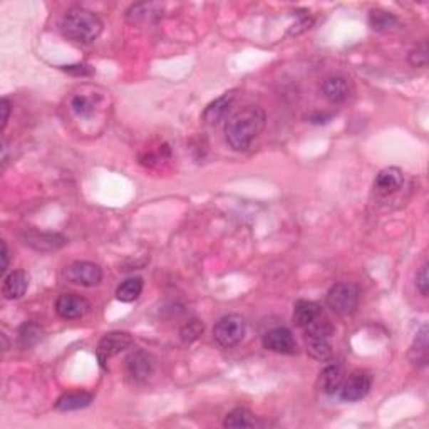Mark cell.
Wrapping results in <instances>:
<instances>
[{
	"mask_svg": "<svg viewBox=\"0 0 429 429\" xmlns=\"http://www.w3.org/2000/svg\"><path fill=\"white\" fill-rule=\"evenodd\" d=\"M265 111L259 106H247L233 114L225 125V138L235 151L249 150L252 141L264 131Z\"/></svg>",
	"mask_w": 429,
	"mask_h": 429,
	"instance_id": "cell-1",
	"label": "cell"
},
{
	"mask_svg": "<svg viewBox=\"0 0 429 429\" xmlns=\"http://www.w3.org/2000/svg\"><path fill=\"white\" fill-rule=\"evenodd\" d=\"M63 32L69 41L78 44H91L101 36L103 22L96 14L86 9H73L63 19Z\"/></svg>",
	"mask_w": 429,
	"mask_h": 429,
	"instance_id": "cell-2",
	"label": "cell"
},
{
	"mask_svg": "<svg viewBox=\"0 0 429 429\" xmlns=\"http://www.w3.org/2000/svg\"><path fill=\"white\" fill-rule=\"evenodd\" d=\"M305 344H307V352L319 361H326L332 356L331 337L334 334L332 324L327 321L326 316L314 322L312 326L304 329Z\"/></svg>",
	"mask_w": 429,
	"mask_h": 429,
	"instance_id": "cell-3",
	"label": "cell"
},
{
	"mask_svg": "<svg viewBox=\"0 0 429 429\" xmlns=\"http://www.w3.org/2000/svg\"><path fill=\"white\" fill-rule=\"evenodd\" d=\"M359 304V289L351 282L336 284L327 294V305L337 316H351Z\"/></svg>",
	"mask_w": 429,
	"mask_h": 429,
	"instance_id": "cell-4",
	"label": "cell"
},
{
	"mask_svg": "<svg viewBox=\"0 0 429 429\" xmlns=\"http://www.w3.org/2000/svg\"><path fill=\"white\" fill-rule=\"evenodd\" d=\"M243 336H245V321L237 314L222 317L213 327L214 341L223 347H235L240 344Z\"/></svg>",
	"mask_w": 429,
	"mask_h": 429,
	"instance_id": "cell-5",
	"label": "cell"
},
{
	"mask_svg": "<svg viewBox=\"0 0 429 429\" xmlns=\"http://www.w3.org/2000/svg\"><path fill=\"white\" fill-rule=\"evenodd\" d=\"M66 279L76 285L94 287V285L101 284L103 270L101 267L91 264V262H74L66 269Z\"/></svg>",
	"mask_w": 429,
	"mask_h": 429,
	"instance_id": "cell-6",
	"label": "cell"
},
{
	"mask_svg": "<svg viewBox=\"0 0 429 429\" xmlns=\"http://www.w3.org/2000/svg\"><path fill=\"white\" fill-rule=\"evenodd\" d=\"M131 344H133V337L128 332L106 334V336L99 341V346L96 351L99 364L104 367L111 357L118 356L119 352H123L125 349H128V347H131Z\"/></svg>",
	"mask_w": 429,
	"mask_h": 429,
	"instance_id": "cell-7",
	"label": "cell"
},
{
	"mask_svg": "<svg viewBox=\"0 0 429 429\" xmlns=\"http://www.w3.org/2000/svg\"><path fill=\"white\" fill-rule=\"evenodd\" d=\"M371 388H373V378L367 373L357 371V373H352L349 378L344 379V383H342L339 389V394L344 401L354 403L364 399L369 394Z\"/></svg>",
	"mask_w": 429,
	"mask_h": 429,
	"instance_id": "cell-8",
	"label": "cell"
},
{
	"mask_svg": "<svg viewBox=\"0 0 429 429\" xmlns=\"http://www.w3.org/2000/svg\"><path fill=\"white\" fill-rule=\"evenodd\" d=\"M264 347L267 351L277 352V354L292 356L297 352V342H295L292 332L285 327H275L264 336Z\"/></svg>",
	"mask_w": 429,
	"mask_h": 429,
	"instance_id": "cell-9",
	"label": "cell"
},
{
	"mask_svg": "<svg viewBox=\"0 0 429 429\" xmlns=\"http://www.w3.org/2000/svg\"><path fill=\"white\" fill-rule=\"evenodd\" d=\"M22 240L27 247L34 249L37 252H54L59 250L61 247H64L68 240L61 233H52V232H26L22 235Z\"/></svg>",
	"mask_w": 429,
	"mask_h": 429,
	"instance_id": "cell-10",
	"label": "cell"
},
{
	"mask_svg": "<svg viewBox=\"0 0 429 429\" xmlns=\"http://www.w3.org/2000/svg\"><path fill=\"white\" fill-rule=\"evenodd\" d=\"M91 305L88 300L76 294H63L56 300V312L66 321L84 317L89 312Z\"/></svg>",
	"mask_w": 429,
	"mask_h": 429,
	"instance_id": "cell-11",
	"label": "cell"
},
{
	"mask_svg": "<svg viewBox=\"0 0 429 429\" xmlns=\"http://www.w3.org/2000/svg\"><path fill=\"white\" fill-rule=\"evenodd\" d=\"M156 359L145 351H136L128 357V371L136 381H146L155 374Z\"/></svg>",
	"mask_w": 429,
	"mask_h": 429,
	"instance_id": "cell-12",
	"label": "cell"
},
{
	"mask_svg": "<svg viewBox=\"0 0 429 429\" xmlns=\"http://www.w3.org/2000/svg\"><path fill=\"white\" fill-rule=\"evenodd\" d=\"M404 183V175L399 168H384L383 171H379L378 176L374 180V192L379 195V197H389L398 192L399 188L403 187Z\"/></svg>",
	"mask_w": 429,
	"mask_h": 429,
	"instance_id": "cell-13",
	"label": "cell"
},
{
	"mask_svg": "<svg viewBox=\"0 0 429 429\" xmlns=\"http://www.w3.org/2000/svg\"><path fill=\"white\" fill-rule=\"evenodd\" d=\"M322 94L329 103L341 104L351 96V83L344 76H331L324 81Z\"/></svg>",
	"mask_w": 429,
	"mask_h": 429,
	"instance_id": "cell-14",
	"label": "cell"
},
{
	"mask_svg": "<svg viewBox=\"0 0 429 429\" xmlns=\"http://www.w3.org/2000/svg\"><path fill=\"white\" fill-rule=\"evenodd\" d=\"M321 317H324V312L319 304L311 302V300H299V302L295 304L294 322L295 326L302 329V331L309 326H312L314 322H317Z\"/></svg>",
	"mask_w": 429,
	"mask_h": 429,
	"instance_id": "cell-15",
	"label": "cell"
},
{
	"mask_svg": "<svg viewBox=\"0 0 429 429\" xmlns=\"http://www.w3.org/2000/svg\"><path fill=\"white\" fill-rule=\"evenodd\" d=\"M163 14V6L156 2H141L135 4L126 11V19L131 24H145L153 22L161 17Z\"/></svg>",
	"mask_w": 429,
	"mask_h": 429,
	"instance_id": "cell-16",
	"label": "cell"
},
{
	"mask_svg": "<svg viewBox=\"0 0 429 429\" xmlns=\"http://www.w3.org/2000/svg\"><path fill=\"white\" fill-rule=\"evenodd\" d=\"M235 91H230V93H225L223 96L214 99V101L208 104V108L205 109L203 121L207 123V125H217L218 121H222V119L227 116V113L230 111L232 104L235 101Z\"/></svg>",
	"mask_w": 429,
	"mask_h": 429,
	"instance_id": "cell-17",
	"label": "cell"
},
{
	"mask_svg": "<svg viewBox=\"0 0 429 429\" xmlns=\"http://www.w3.org/2000/svg\"><path fill=\"white\" fill-rule=\"evenodd\" d=\"M29 289V275L24 270H16L4 279L2 294L7 300L21 299Z\"/></svg>",
	"mask_w": 429,
	"mask_h": 429,
	"instance_id": "cell-18",
	"label": "cell"
},
{
	"mask_svg": "<svg viewBox=\"0 0 429 429\" xmlns=\"http://www.w3.org/2000/svg\"><path fill=\"white\" fill-rule=\"evenodd\" d=\"M93 403V396L89 393H68L61 396L54 404L56 411L68 413V411H78V409L88 408Z\"/></svg>",
	"mask_w": 429,
	"mask_h": 429,
	"instance_id": "cell-19",
	"label": "cell"
},
{
	"mask_svg": "<svg viewBox=\"0 0 429 429\" xmlns=\"http://www.w3.org/2000/svg\"><path fill=\"white\" fill-rule=\"evenodd\" d=\"M342 383H344V373L341 366H327L321 373V388L326 394L339 393Z\"/></svg>",
	"mask_w": 429,
	"mask_h": 429,
	"instance_id": "cell-20",
	"label": "cell"
},
{
	"mask_svg": "<svg viewBox=\"0 0 429 429\" xmlns=\"http://www.w3.org/2000/svg\"><path fill=\"white\" fill-rule=\"evenodd\" d=\"M143 279L141 277H131L126 279L119 287L116 289V299L121 300V302H135L136 299H140V295L143 292Z\"/></svg>",
	"mask_w": 429,
	"mask_h": 429,
	"instance_id": "cell-21",
	"label": "cell"
},
{
	"mask_svg": "<svg viewBox=\"0 0 429 429\" xmlns=\"http://www.w3.org/2000/svg\"><path fill=\"white\" fill-rule=\"evenodd\" d=\"M411 361L418 366L428 364V326H423L421 331L416 334V339L411 347Z\"/></svg>",
	"mask_w": 429,
	"mask_h": 429,
	"instance_id": "cell-22",
	"label": "cell"
},
{
	"mask_svg": "<svg viewBox=\"0 0 429 429\" xmlns=\"http://www.w3.org/2000/svg\"><path fill=\"white\" fill-rule=\"evenodd\" d=\"M257 424L254 414L247 409H235L230 414H227L223 426L225 428H254Z\"/></svg>",
	"mask_w": 429,
	"mask_h": 429,
	"instance_id": "cell-23",
	"label": "cell"
},
{
	"mask_svg": "<svg viewBox=\"0 0 429 429\" xmlns=\"http://www.w3.org/2000/svg\"><path fill=\"white\" fill-rule=\"evenodd\" d=\"M369 24L374 31L386 32L398 24V19H396L391 12L376 9V11H371V14H369Z\"/></svg>",
	"mask_w": 429,
	"mask_h": 429,
	"instance_id": "cell-24",
	"label": "cell"
},
{
	"mask_svg": "<svg viewBox=\"0 0 429 429\" xmlns=\"http://www.w3.org/2000/svg\"><path fill=\"white\" fill-rule=\"evenodd\" d=\"M71 108H73L76 116L89 118L94 111V101L93 98L86 96V94H76L71 101Z\"/></svg>",
	"mask_w": 429,
	"mask_h": 429,
	"instance_id": "cell-25",
	"label": "cell"
},
{
	"mask_svg": "<svg viewBox=\"0 0 429 429\" xmlns=\"http://www.w3.org/2000/svg\"><path fill=\"white\" fill-rule=\"evenodd\" d=\"M41 337H42V331L32 322L24 324L21 331H19V341H21V344L24 347L34 346L36 342L41 341Z\"/></svg>",
	"mask_w": 429,
	"mask_h": 429,
	"instance_id": "cell-26",
	"label": "cell"
},
{
	"mask_svg": "<svg viewBox=\"0 0 429 429\" xmlns=\"http://www.w3.org/2000/svg\"><path fill=\"white\" fill-rule=\"evenodd\" d=\"M409 64L413 66V68H426L428 64V47L426 44L418 46L416 49H413L409 52Z\"/></svg>",
	"mask_w": 429,
	"mask_h": 429,
	"instance_id": "cell-27",
	"label": "cell"
},
{
	"mask_svg": "<svg viewBox=\"0 0 429 429\" xmlns=\"http://www.w3.org/2000/svg\"><path fill=\"white\" fill-rule=\"evenodd\" d=\"M202 332H203V324H200L198 321H192L188 322V326H185L183 331H181V339L185 342H192L197 339Z\"/></svg>",
	"mask_w": 429,
	"mask_h": 429,
	"instance_id": "cell-28",
	"label": "cell"
},
{
	"mask_svg": "<svg viewBox=\"0 0 429 429\" xmlns=\"http://www.w3.org/2000/svg\"><path fill=\"white\" fill-rule=\"evenodd\" d=\"M416 287L419 292H421L423 297H428L429 292V277H428V264H424L421 269H419L418 275H416Z\"/></svg>",
	"mask_w": 429,
	"mask_h": 429,
	"instance_id": "cell-29",
	"label": "cell"
},
{
	"mask_svg": "<svg viewBox=\"0 0 429 429\" xmlns=\"http://www.w3.org/2000/svg\"><path fill=\"white\" fill-rule=\"evenodd\" d=\"M64 71H68V73L76 74V76H91L94 73L93 68H91V66H86V64L69 66V68H64Z\"/></svg>",
	"mask_w": 429,
	"mask_h": 429,
	"instance_id": "cell-30",
	"label": "cell"
},
{
	"mask_svg": "<svg viewBox=\"0 0 429 429\" xmlns=\"http://www.w3.org/2000/svg\"><path fill=\"white\" fill-rule=\"evenodd\" d=\"M0 109H2V130H6L9 123V114H11V103H9L6 98H4L2 103H0Z\"/></svg>",
	"mask_w": 429,
	"mask_h": 429,
	"instance_id": "cell-31",
	"label": "cell"
},
{
	"mask_svg": "<svg viewBox=\"0 0 429 429\" xmlns=\"http://www.w3.org/2000/svg\"><path fill=\"white\" fill-rule=\"evenodd\" d=\"M9 269V250H7V243L2 242V267H0V272L6 274Z\"/></svg>",
	"mask_w": 429,
	"mask_h": 429,
	"instance_id": "cell-32",
	"label": "cell"
}]
</instances>
